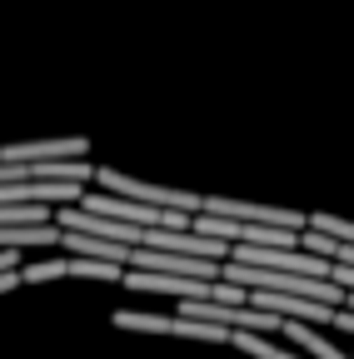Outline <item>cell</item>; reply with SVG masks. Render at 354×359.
Returning a JSON list of instances; mask_svg holds the SVG:
<instances>
[{
  "label": "cell",
  "instance_id": "obj_1",
  "mask_svg": "<svg viewBox=\"0 0 354 359\" xmlns=\"http://www.w3.org/2000/svg\"><path fill=\"white\" fill-rule=\"evenodd\" d=\"M95 185L110 190V195H125V200H140V205H165V210H185V215H200L205 195L195 190H170V185H145V180L125 175V170H95Z\"/></svg>",
  "mask_w": 354,
  "mask_h": 359
},
{
  "label": "cell",
  "instance_id": "obj_2",
  "mask_svg": "<svg viewBox=\"0 0 354 359\" xmlns=\"http://www.w3.org/2000/svg\"><path fill=\"white\" fill-rule=\"evenodd\" d=\"M46 280H100V285H120V264L110 259H40V264H20V285H46Z\"/></svg>",
  "mask_w": 354,
  "mask_h": 359
},
{
  "label": "cell",
  "instance_id": "obj_3",
  "mask_svg": "<svg viewBox=\"0 0 354 359\" xmlns=\"http://www.w3.org/2000/svg\"><path fill=\"white\" fill-rule=\"evenodd\" d=\"M200 210L205 215H219V219H245V224H280V230H304V224H309V215H299V210L250 205V200H225V195H205Z\"/></svg>",
  "mask_w": 354,
  "mask_h": 359
},
{
  "label": "cell",
  "instance_id": "obj_4",
  "mask_svg": "<svg viewBox=\"0 0 354 359\" xmlns=\"http://www.w3.org/2000/svg\"><path fill=\"white\" fill-rule=\"evenodd\" d=\"M40 160H90V145H85L80 135H65V140L0 145V165H40Z\"/></svg>",
  "mask_w": 354,
  "mask_h": 359
},
{
  "label": "cell",
  "instance_id": "obj_5",
  "mask_svg": "<svg viewBox=\"0 0 354 359\" xmlns=\"http://www.w3.org/2000/svg\"><path fill=\"white\" fill-rule=\"evenodd\" d=\"M60 230V224H55ZM60 245L70 255H85V259H110V264H130V245H115V240H100V235H85V230H60Z\"/></svg>",
  "mask_w": 354,
  "mask_h": 359
},
{
  "label": "cell",
  "instance_id": "obj_6",
  "mask_svg": "<svg viewBox=\"0 0 354 359\" xmlns=\"http://www.w3.org/2000/svg\"><path fill=\"white\" fill-rule=\"evenodd\" d=\"M25 245H60L55 219L50 224H0V250H25Z\"/></svg>",
  "mask_w": 354,
  "mask_h": 359
},
{
  "label": "cell",
  "instance_id": "obj_7",
  "mask_svg": "<svg viewBox=\"0 0 354 359\" xmlns=\"http://www.w3.org/2000/svg\"><path fill=\"white\" fill-rule=\"evenodd\" d=\"M280 334H285V339H294V344H299L309 359H349L344 349H334L325 334H315V330H309V325H299V320H285V325H280Z\"/></svg>",
  "mask_w": 354,
  "mask_h": 359
},
{
  "label": "cell",
  "instance_id": "obj_8",
  "mask_svg": "<svg viewBox=\"0 0 354 359\" xmlns=\"http://www.w3.org/2000/svg\"><path fill=\"white\" fill-rule=\"evenodd\" d=\"M230 344H235L240 354H250V359H304V354H294V349L270 344V339L254 334V330H230Z\"/></svg>",
  "mask_w": 354,
  "mask_h": 359
}]
</instances>
